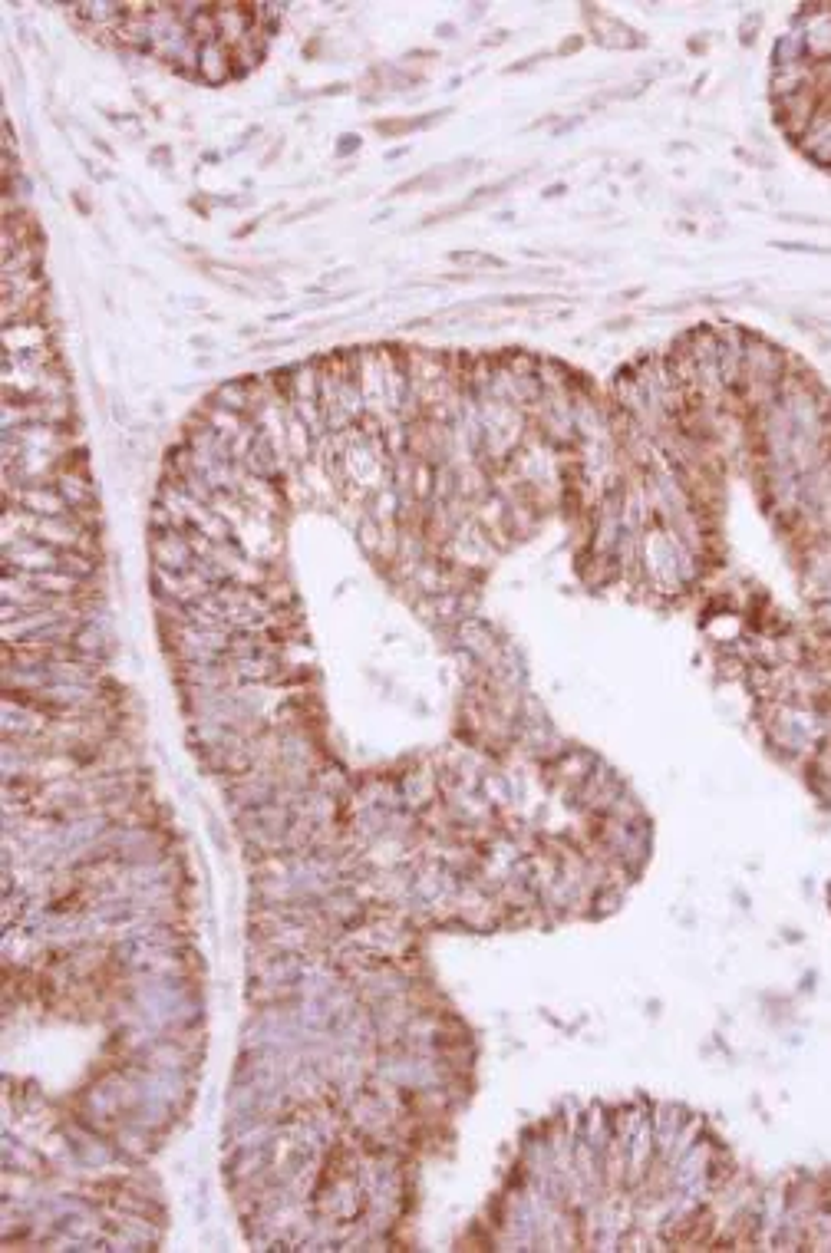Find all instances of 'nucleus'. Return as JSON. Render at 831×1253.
<instances>
[{"label":"nucleus","mask_w":831,"mask_h":1253,"mask_svg":"<svg viewBox=\"0 0 831 1253\" xmlns=\"http://www.w3.org/2000/svg\"><path fill=\"white\" fill-rule=\"evenodd\" d=\"M792 370L789 353L775 347L772 340L749 334L746 357H742V383H759V386H782L785 373ZM739 383V386H742Z\"/></svg>","instance_id":"1"},{"label":"nucleus","mask_w":831,"mask_h":1253,"mask_svg":"<svg viewBox=\"0 0 831 1253\" xmlns=\"http://www.w3.org/2000/svg\"><path fill=\"white\" fill-rule=\"evenodd\" d=\"M822 70H825V66H822ZM818 80H822V76H818ZM822 106H825L822 83L805 86V90H799V93H789V96L775 99V123L782 126V132L792 142H799L805 132L812 129L818 113H822Z\"/></svg>","instance_id":"2"},{"label":"nucleus","mask_w":831,"mask_h":1253,"mask_svg":"<svg viewBox=\"0 0 831 1253\" xmlns=\"http://www.w3.org/2000/svg\"><path fill=\"white\" fill-rule=\"evenodd\" d=\"M149 548H152V564L155 568H165V571H192V564L198 558V554L192 551V545H188V535L182 528L152 531Z\"/></svg>","instance_id":"3"},{"label":"nucleus","mask_w":831,"mask_h":1253,"mask_svg":"<svg viewBox=\"0 0 831 1253\" xmlns=\"http://www.w3.org/2000/svg\"><path fill=\"white\" fill-rule=\"evenodd\" d=\"M591 37L607 50H634V47L644 43V37H640L637 30H630L624 20L607 17V14H601V10H597V17L591 20Z\"/></svg>","instance_id":"4"},{"label":"nucleus","mask_w":831,"mask_h":1253,"mask_svg":"<svg viewBox=\"0 0 831 1253\" xmlns=\"http://www.w3.org/2000/svg\"><path fill=\"white\" fill-rule=\"evenodd\" d=\"M57 492L63 495V502L70 505V512H83V508H96V485L90 479V472H76V469H60L57 475Z\"/></svg>","instance_id":"5"},{"label":"nucleus","mask_w":831,"mask_h":1253,"mask_svg":"<svg viewBox=\"0 0 831 1253\" xmlns=\"http://www.w3.org/2000/svg\"><path fill=\"white\" fill-rule=\"evenodd\" d=\"M53 330L47 320H27V324H10L4 327V353H20V350H40L53 347Z\"/></svg>","instance_id":"6"},{"label":"nucleus","mask_w":831,"mask_h":1253,"mask_svg":"<svg viewBox=\"0 0 831 1253\" xmlns=\"http://www.w3.org/2000/svg\"><path fill=\"white\" fill-rule=\"evenodd\" d=\"M212 403H218V406L231 409V413H241V416H248V419H251L254 406H258V390H254V376H251V380H228V383H221L218 390L212 393Z\"/></svg>","instance_id":"7"},{"label":"nucleus","mask_w":831,"mask_h":1253,"mask_svg":"<svg viewBox=\"0 0 831 1253\" xmlns=\"http://www.w3.org/2000/svg\"><path fill=\"white\" fill-rule=\"evenodd\" d=\"M235 76V60H231V50L225 43H208L202 47V63H198V80H205L208 86H218Z\"/></svg>","instance_id":"8"},{"label":"nucleus","mask_w":831,"mask_h":1253,"mask_svg":"<svg viewBox=\"0 0 831 1253\" xmlns=\"http://www.w3.org/2000/svg\"><path fill=\"white\" fill-rule=\"evenodd\" d=\"M459 643L472 653L475 660H485V663H495L498 660L495 637H492V630L485 627V624H475V620H462V624H459Z\"/></svg>","instance_id":"9"},{"label":"nucleus","mask_w":831,"mask_h":1253,"mask_svg":"<svg viewBox=\"0 0 831 1253\" xmlns=\"http://www.w3.org/2000/svg\"><path fill=\"white\" fill-rule=\"evenodd\" d=\"M452 258V264H459V268H465V271H482V268H505V261L502 258H495V254H485V251H452L449 254Z\"/></svg>","instance_id":"10"},{"label":"nucleus","mask_w":831,"mask_h":1253,"mask_svg":"<svg viewBox=\"0 0 831 1253\" xmlns=\"http://www.w3.org/2000/svg\"><path fill=\"white\" fill-rule=\"evenodd\" d=\"M27 887H20V897H17V914H24L27 917V911H24V901H27ZM4 914H7V927H10V920H14V894H7V901H4Z\"/></svg>","instance_id":"11"},{"label":"nucleus","mask_w":831,"mask_h":1253,"mask_svg":"<svg viewBox=\"0 0 831 1253\" xmlns=\"http://www.w3.org/2000/svg\"><path fill=\"white\" fill-rule=\"evenodd\" d=\"M752 37H759V17H746L739 24V40L742 43H752Z\"/></svg>","instance_id":"12"},{"label":"nucleus","mask_w":831,"mask_h":1253,"mask_svg":"<svg viewBox=\"0 0 831 1253\" xmlns=\"http://www.w3.org/2000/svg\"><path fill=\"white\" fill-rule=\"evenodd\" d=\"M581 43H584V37H571V40H564V50H561V53H578V50H581Z\"/></svg>","instance_id":"13"},{"label":"nucleus","mask_w":831,"mask_h":1253,"mask_svg":"<svg viewBox=\"0 0 831 1253\" xmlns=\"http://www.w3.org/2000/svg\"><path fill=\"white\" fill-rule=\"evenodd\" d=\"M152 162H159V165H169V162H172V155H169V149H155V155H152Z\"/></svg>","instance_id":"14"}]
</instances>
